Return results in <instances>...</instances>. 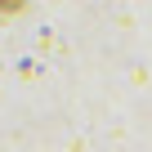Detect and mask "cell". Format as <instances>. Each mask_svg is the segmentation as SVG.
<instances>
[]
</instances>
